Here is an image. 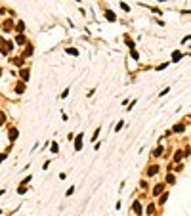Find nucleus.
Wrapping results in <instances>:
<instances>
[{
  "mask_svg": "<svg viewBox=\"0 0 191 216\" xmlns=\"http://www.w3.org/2000/svg\"><path fill=\"white\" fill-rule=\"evenodd\" d=\"M166 67H168V63H163V65L157 67V71H163V69H166Z\"/></svg>",
  "mask_w": 191,
  "mask_h": 216,
  "instance_id": "31",
  "label": "nucleus"
},
{
  "mask_svg": "<svg viewBox=\"0 0 191 216\" xmlns=\"http://www.w3.org/2000/svg\"><path fill=\"white\" fill-rule=\"evenodd\" d=\"M67 96H69V88H65V90L61 92V98H67Z\"/></svg>",
  "mask_w": 191,
  "mask_h": 216,
  "instance_id": "32",
  "label": "nucleus"
},
{
  "mask_svg": "<svg viewBox=\"0 0 191 216\" xmlns=\"http://www.w3.org/2000/svg\"><path fill=\"white\" fill-rule=\"evenodd\" d=\"M182 57H184V54H182V52H174V54H172V61H174V63H176V61H180Z\"/></svg>",
  "mask_w": 191,
  "mask_h": 216,
  "instance_id": "16",
  "label": "nucleus"
},
{
  "mask_svg": "<svg viewBox=\"0 0 191 216\" xmlns=\"http://www.w3.org/2000/svg\"><path fill=\"white\" fill-rule=\"evenodd\" d=\"M120 8H122V12H130V6L124 4V2H120Z\"/></svg>",
  "mask_w": 191,
  "mask_h": 216,
  "instance_id": "28",
  "label": "nucleus"
},
{
  "mask_svg": "<svg viewBox=\"0 0 191 216\" xmlns=\"http://www.w3.org/2000/svg\"><path fill=\"white\" fill-rule=\"evenodd\" d=\"M4 122H6V113H2V111H0V126H2Z\"/></svg>",
  "mask_w": 191,
  "mask_h": 216,
  "instance_id": "27",
  "label": "nucleus"
},
{
  "mask_svg": "<svg viewBox=\"0 0 191 216\" xmlns=\"http://www.w3.org/2000/svg\"><path fill=\"white\" fill-rule=\"evenodd\" d=\"M2 29H4V33L12 31V21H10V19H8V21H4V23H2Z\"/></svg>",
  "mask_w": 191,
  "mask_h": 216,
  "instance_id": "15",
  "label": "nucleus"
},
{
  "mask_svg": "<svg viewBox=\"0 0 191 216\" xmlns=\"http://www.w3.org/2000/svg\"><path fill=\"white\" fill-rule=\"evenodd\" d=\"M77 2H80V0H77Z\"/></svg>",
  "mask_w": 191,
  "mask_h": 216,
  "instance_id": "37",
  "label": "nucleus"
},
{
  "mask_svg": "<svg viewBox=\"0 0 191 216\" xmlns=\"http://www.w3.org/2000/svg\"><path fill=\"white\" fill-rule=\"evenodd\" d=\"M184 130H185L184 124H174V132H178V134H180V132H184Z\"/></svg>",
  "mask_w": 191,
  "mask_h": 216,
  "instance_id": "20",
  "label": "nucleus"
},
{
  "mask_svg": "<svg viewBox=\"0 0 191 216\" xmlns=\"http://www.w3.org/2000/svg\"><path fill=\"white\" fill-rule=\"evenodd\" d=\"M157 2H166V0H157Z\"/></svg>",
  "mask_w": 191,
  "mask_h": 216,
  "instance_id": "36",
  "label": "nucleus"
},
{
  "mask_svg": "<svg viewBox=\"0 0 191 216\" xmlns=\"http://www.w3.org/2000/svg\"><path fill=\"white\" fill-rule=\"evenodd\" d=\"M185 153H184V151H176V153H174V163H180V161H182V157H184Z\"/></svg>",
  "mask_w": 191,
  "mask_h": 216,
  "instance_id": "14",
  "label": "nucleus"
},
{
  "mask_svg": "<svg viewBox=\"0 0 191 216\" xmlns=\"http://www.w3.org/2000/svg\"><path fill=\"white\" fill-rule=\"evenodd\" d=\"M50 151H52L54 155L59 153V145H57V141H52V144H50Z\"/></svg>",
  "mask_w": 191,
  "mask_h": 216,
  "instance_id": "12",
  "label": "nucleus"
},
{
  "mask_svg": "<svg viewBox=\"0 0 191 216\" xmlns=\"http://www.w3.org/2000/svg\"><path fill=\"white\" fill-rule=\"evenodd\" d=\"M100 130H101V126H100V128H96V130H94V136L90 138L92 141H96V140H97V136H100Z\"/></svg>",
  "mask_w": 191,
  "mask_h": 216,
  "instance_id": "25",
  "label": "nucleus"
},
{
  "mask_svg": "<svg viewBox=\"0 0 191 216\" xmlns=\"http://www.w3.org/2000/svg\"><path fill=\"white\" fill-rule=\"evenodd\" d=\"M23 59H25V57L19 56V57H16V59H12V63H13V65H17V67H23Z\"/></svg>",
  "mask_w": 191,
  "mask_h": 216,
  "instance_id": "13",
  "label": "nucleus"
},
{
  "mask_svg": "<svg viewBox=\"0 0 191 216\" xmlns=\"http://www.w3.org/2000/svg\"><path fill=\"white\" fill-rule=\"evenodd\" d=\"M73 191H75V188H69V189H67V193H65V195L69 197V195H73Z\"/></svg>",
  "mask_w": 191,
  "mask_h": 216,
  "instance_id": "35",
  "label": "nucleus"
},
{
  "mask_svg": "<svg viewBox=\"0 0 191 216\" xmlns=\"http://www.w3.org/2000/svg\"><path fill=\"white\" fill-rule=\"evenodd\" d=\"M168 92H170V88H164V90H163V92H159V96H161V98H163V96H166V94H168Z\"/></svg>",
  "mask_w": 191,
  "mask_h": 216,
  "instance_id": "29",
  "label": "nucleus"
},
{
  "mask_svg": "<svg viewBox=\"0 0 191 216\" xmlns=\"http://www.w3.org/2000/svg\"><path fill=\"white\" fill-rule=\"evenodd\" d=\"M33 50H35V48H33V44H25V50H23V54H21V56L23 57H29V56H31V54H33Z\"/></svg>",
  "mask_w": 191,
  "mask_h": 216,
  "instance_id": "6",
  "label": "nucleus"
},
{
  "mask_svg": "<svg viewBox=\"0 0 191 216\" xmlns=\"http://www.w3.org/2000/svg\"><path fill=\"white\" fill-rule=\"evenodd\" d=\"M105 19H107V21H111V23L117 21V16H115L113 10H105Z\"/></svg>",
  "mask_w": 191,
  "mask_h": 216,
  "instance_id": "5",
  "label": "nucleus"
},
{
  "mask_svg": "<svg viewBox=\"0 0 191 216\" xmlns=\"http://www.w3.org/2000/svg\"><path fill=\"white\" fill-rule=\"evenodd\" d=\"M130 56H132V59H140V54L136 52V48H134V50H130Z\"/></svg>",
  "mask_w": 191,
  "mask_h": 216,
  "instance_id": "26",
  "label": "nucleus"
},
{
  "mask_svg": "<svg viewBox=\"0 0 191 216\" xmlns=\"http://www.w3.org/2000/svg\"><path fill=\"white\" fill-rule=\"evenodd\" d=\"M136 101H138V100H132V101H130V107H126V111H130V109H132V107H134V105H136Z\"/></svg>",
  "mask_w": 191,
  "mask_h": 216,
  "instance_id": "33",
  "label": "nucleus"
},
{
  "mask_svg": "<svg viewBox=\"0 0 191 216\" xmlns=\"http://www.w3.org/2000/svg\"><path fill=\"white\" fill-rule=\"evenodd\" d=\"M12 52H13V42L6 40L4 36H0V54L2 56H10Z\"/></svg>",
  "mask_w": 191,
  "mask_h": 216,
  "instance_id": "1",
  "label": "nucleus"
},
{
  "mask_svg": "<svg viewBox=\"0 0 191 216\" xmlns=\"http://www.w3.org/2000/svg\"><path fill=\"white\" fill-rule=\"evenodd\" d=\"M122 126H124V121H119L115 124V132H119V130H122Z\"/></svg>",
  "mask_w": 191,
  "mask_h": 216,
  "instance_id": "24",
  "label": "nucleus"
},
{
  "mask_svg": "<svg viewBox=\"0 0 191 216\" xmlns=\"http://www.w3.org/2000/svg\"><path fill=\"white\" fill-rule=\"evenodd\" d=\"M164 185H166V184H157V185H155V189H153V195H155V197H159V195L164 191Z\"/></svg>",
  "mask_w": 191,
  "mask_h": 216,
  "instance_id": "7",
  "label": "nucleus"
},
{
  "mask_svg": "<svg viewBox=\"0 0 191 216\" xmlns=\"http://www.w3.org/2000/svg\"><path fill=\"white\" fill-rule=\"evenodd\" d=\"M8 155H10V147H8V149H6V151H2V153H0V163H2V161H4V159H6V157H8Z\"/></svg>",
  "mask_w": 191,
  "mask_h": 216,
  "instance_id": "22",
  "label": "nucleus"
},
{
  "mask_svg": "<svg viewBox=\"0 0 191 216\" xmlns=\"http://www.w3.org/2000/svg\"><path fill=\"white\" fill-rule=\"evenodd\" d=\"M159 168H161L159 165H151V166H149V170H147V176H155L157 172H159Z\"/></svg>",
  "mask_w": 191,
  "mask_h": 216,
  "instance_id": "9",
  "label": "nucleus"
},
{
  "mask_svg": "<svg viewBox=\"0 0 191 216\" xmlns=\"http://www.w3.org/2000/svg\"><path fill=\"white\" fill-rule=\"evenodd\" d=\"M17 136H19V130L16 128V126H10V128H8V138H10V141H16Z\"/></svg>",
  "mask_w": 191,
  "mask_h": 216,
  "instance_id": "2",
  "label": "nucleus"
},
{
  "mask_svg": "<svg viewBox=\"0 0 191 216\" xmlns=\"http://www.w3.org/2000/svg\"><path fill=\"white\" fill-rule=\"evenodd\" d=\"M82 140H84V134H82V132L75 136V151H80L82 149Z\"/></svg>",
  "mask_w": 191,
  "mask_h": 216,
  "instance_id": "3",
  "label": "nucleus"
},
{
  "mask_svg": "<svg viewBox=\"0 0 191 216\" xmlns=\"http://www.w3.org/2000/svg\"><path fill=\"white\" fill-rule=\"evenodd\" d=\"M166 197H168V193H163V195H161V203H164Z\"/></svg>",
  "mask_w": 191,
  "mask_h": 216,
  "instance_id": "34",
  "label": "nucleus"
},
{
  "mask_svg": "<svg viewBox=\"0 0 191 216\" xmlns=\"http://www.w3.org/2000/svg\"><path fill=\"white\" fill-rule=\"evenodd\" d=\"M16 44H17V46H25V44H27V36H25V33H19V35L16 36Z\"/></svg>",
  "mask_w": 191,
  "mask_h": 216,
  "instance_id": "4",
  "label": "nucleus"
},
{
  "mask_svg": "<svg viewBox=\"0 0 191 216\" xmlns=\"http://www.w3.org/2000/svg\"><path fill=\"white\" fill-rule=\"evenodd\" d=\"M17 193H19V195L27 193V185H23V184H21V185H19V188H17Z\"/></svg>",
  "mask_w": 191,
  "mask_h": 216,
  "instance_id": "21",
  "label": "nucleus"
},
{
  "mask_svg": "<svg viewBox=\"0 0 191 216\" xmlns=\"http://www.w3.org/2000/svg\"><path fill=\"white\" fill-rule=\"evenodd\" d=\"M65 52H67V54H71V56H78V50H77V48H67Z\"/></svg>",
  "mask_w": 191,
  "mask_h": 216,
  "instance_id": "23",
  "label": "nucleus"
},
{
  "mask_svg": "<svg viewBox=\"0 0 191 216\" xmlns=\"http://www.w3.org/2000/svg\"><path fill=\"white\" fill-rule=\"evenodd\" d=\"M163 151H164V147H163V145L157 147V149L153 151V157H161V155H163Z\"/></svg>",
  "mask_w": 191,
  "mask_h": 216,
  "instance_id": "19",
  "label": "nucleus"
},
{
  "mask_svg": "<svg viewBox=\"0 0 191 216\" xmlns=\"http://www.w3.org/2000/svg\"><path fill=\"white\" fill-rule=\"evenodd\" d=\"M25 23H23V21H17L16 23V33H17V35H19V33H25Z\"/></svg>",
  "mask_w": 191,
  "mask_h": 216,
  "instance_id": "8",
  "label": "nucleus"
},
{
  "mask_svg": "<svg viewBox=\"0 0 191 216\" xmlns=\"http://www.w3.org/2000/svg\"><path fill=\"white\" fill-rule=\"evenodd\" d=\"M31 180H33V176H31V174H29V176H27V178H25V180H23V182H21V184H23V185H25V184H29V182H31Z\"/></svg>",
  "mask_w": 191,
  "mask_h": 216,
  "instance_id": "30",
  "label": "nucleus"
},
{
  "mask_svg": "<svg viewBox=\"0 0 191 216\" xmlns=\"http://www.w3.org/2000/svg\"><path fill=\"white\" fill-rule=\"evenodd\" d=\"M166 184H168V185L176 184V176H174V174H168V176H166Z\"/></svg>",
  "mask_w": 191,
  "mask_h": 216,
  "instance_id": "17",
  "label": "nucleus"
},
{
  "mask_svg": "<svg viewBox=\"0 0 191 216\" xmlns=\"http://www.w3.org/2000/svg\"><path fill=\"white\" fill-rule=\"evenodd\" d=\"M124 40H126V46H128L130 50H134V48H136V44H134V40H130L128 36H124Z\"/></svg>",
  "mask_w": 191,
  "mask_h": 216,
  "instance_id": "18",
  "label": "nucleus"
},
{
  "mask_svg": "<svg viewBox=\"0 0 191 216\" xmlns=\"http://www.w3.org/2000/svg\"><path fill=\"white\" fill-rule=\"evenodd\" d=\"M19 77H21V80H23V82H27V80H29V69H27V67L19 71Z\"/></svg>",
  "mask_w": 191,
  "mask_h": 216,
  "instance_id": "10",
  "label": "nucleus"
},
{
  "mask_svg": "<svg viewBox=\"0 0 191 216\" xmlns=\"http://www.w3.org/2000/svg\"><path fill=\"white\" fill-rule=\"evenodd\" d=\"M25 92V82H17V86H16V94H23Z\"/></svg>",
  "mask_w": 191,
  "mask_h": 216,
  "instance_id": "11",
  "label": "nucleus"
}]
</instances>
